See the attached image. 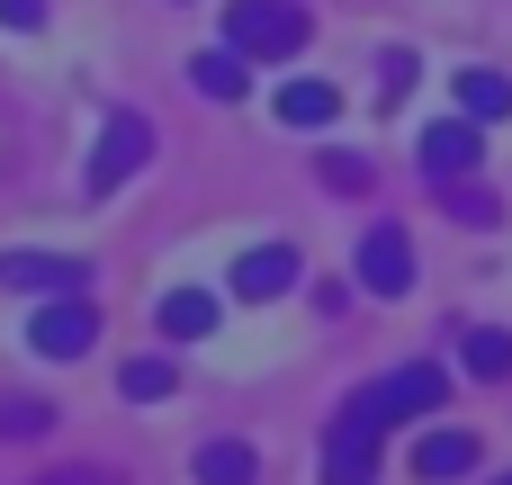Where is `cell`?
I'll list each match as a JSON object with an SVG mask.
<instances>
[{"instance_id":"11","label":"cell","mask_w":512,"mask_h":485,"mask_svg":"<svg viewBox=\"0 0 512 485\" xmlns=\"http://www.w3.org/2000/svg\"><path fill=\"white\" fill-rule=\"evenodd\" d=\"M369 477H378V432L333 423V441H324V485H369Z\"/></svg>"},{"instance_id":"17","label":"cell","mask_w":512,"mask_h":485,"mask_svg":"<svg viewBox=\"0 0 512 485\" xmlns=\"http://www.w3.org/2000/svg\"><path fill=\"white\" fill-rule=\"evenodd\" d=\"M459 360H468V378H512V333L504 324H477V333L459 342Z\"/></svg>"},{"instance_id":"5","label":"cell","mask_w":512,"mask_h":485,"mask_svg":"<svg viewBox=\"0 0 512 485\" xmlns=\"http://www.w3.org/2000/svg\"><path fill=\"white\" fill-rule=\"evenodd\" d=\"M0 288H27V297H81V288H90V261H72V252H0Z\"/></svg>"},{"instance_id":"3","label":"cell","mask_w":512,"mask_h":485,"mask_svg":"<svg viewBox=\"0 0 512 485\" xmlns=\"http://www.w3.org/2000/svg\"><path fill=\"white\" fill-rule=\"evenodd\" d=\"M144 153H153V117H135V108H117L108 126H99V153H90V171H81V189L90 198H108L126 171H144Z\"/></svg>"},{"instance_id":"16","label":"cell","mask_w":512,"mask_h":485,"mask_svg":"<svg viewBox=\"0 0 512 485\" xmlns=\"http://www.w3.org/2000/svg\"><path fill=\"white\" fill-rule=\"evenodd\" d=\"M459 108L477 126H495V117H512V81L504 72H459Z\"/></svg>"},{"instance_id":"10","label":"cell","mask_w":512,"mask_h":485,"mask_svg":"<svg viewBox=\"0 0 512 485\" xmlns=\"http://www.w3.org/2000/svg\"><path fill=\"white\" fill-rule=\"evenodd\" d=\"M189 477H198V485H261V450L234 441V432H216V441H198Z\"/></svg>"},{"instance_id":"9","label":"cell","mask_w":512,"mask_h":485,"mask_svg":"<svg viewBox=\"0 0 512 485\" xmlns=\"http://www.w3.org/2000/svg\"><path fill=\"white\" fill-rule=\"evenodd\" d=\"M288 288H297V252H288V243H252V252L234 261V297L270 306V297H288Z\"/></svg>"},{"instance_id":"23","label":"cell","mask_w":512,"mask_h":485,"mask_svg":"<svg viewBox=\"0 0 512 485\" xmlns=\"http://www.w3.org/2000/svg\"><path fill=\"white\" fill-rule=\"evenodd\" d=\"M486 485H512V468H504V477H486Z\"/></svg>"},{"instance_id":"6","label":"cell","mask_w":512,"mask_h":485,"mask_svg":"<svg viewBox=\"0 0 512 485\" xmlns=\"http://www.w3.org/2000/svg\"><path fill=\"white\" fill-rule=\"evenodd\" d=\"M360 288H378V297H405L414 288V234L405 225H369L360 234Z\"/></svg>"},{"instance_id":"12","label":"cell","mask_w":512,"mask_h":485,"mask_svg":"<svg viewBox=\"0 0 512 485\" xmlns=\"http://www.w3.org/2000/svg\"><path fill=\"white\" fill-rule=\"evenodd\" d=\"M162 333H171V342H207V333H216V297H207V288H171V297H162Z\"/></svg>"},{"instance_id":"22","label":"cell","mask_w":512,"mask_h":485,"mask_svg":"<svg viewBox=\"0 0 512 485\" xmlns=\"http://www.w3.org/2000/svg\"><path fill=\"white\" fill-rule=\"evenodd\" d=\"M0 27H45V0H0Z\"/></svg>"},{"instance_id":"15","label":"cell","mask_w":512,"mask_h":485,"mask_svg":"<svg viewBox=\"0 0 512 485\" xmlns=\"http://www.w3.org/2000/svg\"><path fill=\"white\" fill-rule=\"evenodd\" d=\"M279 117H288V126H333V117H342V90H333V81H288V90H279Z\"/></svg>"},{"instance_id":"18","label":"cell","mask_w":512,"mask_h":485,"mask_svg":"<svg viewBox=\"0 0 512 485\" xmlns=\"http://www.w3.org/2000/svg\"><path fill=\"white\" fill-rule=\"evenodd\" d=\"M45 432H54L45 396H0V441H45Z\"/></svg>"},{"instance_id":"21","label":"cell","mask_w":512,"mask_h":485,"mask_svg":"<svg viewBox=\"0 0 512 485\" xmlns=\"http://www.w3.org/2000/svg\"><path fill=\"white\" fill-rule=\"evenodd\" d=\"M36 485H126L117 468H54V477H36Z\"/></svg>"},{"instance_id":"13","label":"cell","mask_w":512,"mask_h":485,"mask_svg":"<svg viewBox=\"0 0 512 485\" xmlns=\"http://www.w3.org/2000/svg\"><path fill=\"white\" fill-rule=\"evenodd\" d=\"M171 387H180V360H162V351H144V360L117 369V396H126V405H162Z\"/></svg>"},{"instance_id":"19","label":"cell","mask_w":512,"mask_h":485,"mask_svg":"<svg viewBox=\"0 0 512 485\" xmlns=\"http://www.w3.org/2000/svg\"><path fill=\"white\" fill-rule=\"evenodd\" d=\"M324 180H333V189H369V162H360V153H324Z\"/></svg>"},{"instance_id":"7","label":"cell","mask_w":512,"mask_h":485,"mask_svg":"<svg viewBox=\"0 0 512 485\" xmlns=\"http://www.w3.org/2000/svg\"><path fill=\"white\" fill-rule=\"evenodd\" d=\"M477 459H486V441H477V432H423V441L405 450L414 485H450V477H468Z\"/></svg>"},{"instance_id":"2","label":"cell","mask_w":512,"mask_h":485,"mask_svg":"<svg viewBox=\"0 0 512 485\" xmlns=\"http://www.w3.org/2000/svg\"><path fill=\"white\" fill-rule=\"evenodd\" d=\"M225 36L252 54V63H288L306 45V9L297 0H225Z\"/></svg>"},{"instance_id":"20","label":"cell","mask_w":512,"mask_h":485,"mask_svg":"<svg viewBox=\"0 0 512 485\" xmlns=\"http://www.w3.org/2000/svg\"><path fill=\"white\" fill-rule=\"evenodd\" d=\"M450 216H459V225H486V216H495V198H486V189H459V180H450Z\"/></svg>"},{"instance_id":"14","label":"cell","mask_w":512,"mask_h":485,"mask_svg":"<svg viewBox=\"0 0 512 485\" xmlns=\"http://www.w3.org/2000/svg\"><path fill=\"white\" fill-rule=\"evenodd\" d=\"M243 45H216V54H189V81L207 90V99H243Z\"/></svg>"},{"instance_id":"4","label":"cell","mask_w":512,"mask_h":485,"mask_svg":"<svg viewBox=\"0 0 512 485\" xmlns=\"http://www.w3.org/2000/svg\"><path fill=\"white\" fill-rule=\"evenodd\" d=\"M27 342H36L45 360H81V351L99 342V315H90V297H45V306H36V324H27Z\"/></svg>"},{"instance_id":"8","label":"cell","mask_w":512,"mask_h":485,"mask_svg":"<svg viewBox=\"0 0 512 485\" xmlns=\"http://www.w3.org/2000/svg\"><path fill=\"white\" fill-rule=\"evenodd\" d=\"M477 162H486L477 117H441V126H423V171H432V180H459V171H477Z\"/></svg>"},{"instance_id":"1","label":"cell","mask_w":512,"mask_h":485,"mask_svg":"<svg viewBox=\"0 0 512 485\" xmlns=\"http://www.w3.org/2000/svg\"><path fill=\"white\" fill-rule=\"evenodd\" d=\"M441 396H450V378H441L432 360H405V369H387L378 387H360V396H351V405H342L333 423H360V432H378V441H387L396 423H414V414H432Z\"/></svg>"}]
</instances>
